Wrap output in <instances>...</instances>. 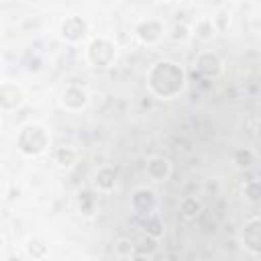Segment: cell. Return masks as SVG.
Masks as SVG:
<instances>
[{"mask_svg":"<svg viewBox=\"0 0 261 261\" xmlns=\"http://www.w3.org/2000/svg\"><path fill=\"white\" fill-rule=\"evenodd\" d=\"M165 37L173 43H184L192 37V27L186 22H173L169 29H165Z\"/></svg>","mask_w":261,"mask_h":261,"instance_id":"ac0fdd59","label":"cell"},{"mask_svg":"<svg viewBox=\"0 0 261 261\" xmlns=\"http://www.w3.org/2000/svg\"><path fill=\"white\" fill-rule=\"evenodd\" d=\"M77 157L80 155H77V151L73 147H59L53 153V163L59 169H71L77 163Z\"/></svg>","mask_w":261,"mask_h":261,"instance_id":"4fadbf2b","label":"cell"},{"mask_svg":"<svg viewBox=\"0 0 261 261\" xmlns=\"http://www.w3.org/2000/svg\"><path fill=\"white\" fill-rule=\"evenodd\" d=\"M196 71L204 77V80H218L224 73V61L220 59V55L212 49H202L196 55Z\"/></svg>","mask_w":261,"mask_h":261,"instance_id":"9c48e42d","label":"cell"},{"mask_svg":"<svg viewBox=\"0 0 261 261\" xmlns=\"http://www.w3.org/2000/svg\"><path fill=\"white\" fill-rule=\"evenodd\" d=\"M2 247H4V237L0 234V251H2Z\"/></svg>","mask_w":261,"mask_h":261,"instance_id":"d4e9b609","label":"cell"},{"mask_svg":"<svg viewBox=\"0 0 261 261\" xmlns=\"http://www.w3.org/2000/svg\"><path fill=\"white\" fill-rule=\"evenodd\" d=\"M112 251H114V257H118V259H130V257H135V243L126 237H118L114 241Z\"/></svg>","mask_w":261,"mask_h":261,"instance_id":"d6986e66","label":"cell"},{"mask_svg":"<svg viewBox=\"0 0 261 261\" xmlns=\"http://www.w3.org/2000/svg\"><path fill=\"white\" fill-rule=\"evenodd\" d=\"M145 175H147L151 181H155V184L167 181L169 175H171V161H169L167 157H163V155H153V157H149L147 163H145Z\"/></svg>","mask_w":261,"mask_h":261,"instance_id":"8fae6325","label":"cell"},{"mask_svg":"<svg viewBox=\"0 0 261 261\" xmlns=\"http://www.w3.org/2000/svg\"><path fill=\"white\" fill-rule=\"evenodd\" d=\"M243 194H245V198L249 200V202H257L259 200V179H255V177H251V179H247L245 184H243Z\"/></svg>","mask_w":261,"mask_h":261,"instance_id":"603a6c76","label":"cell"},{"mask_svg":"<svg viewBox=\"0 0 261 261\" xmlns=\"http://www.w3.org/2000/svg\"><path fill=\"white\" fill-rule=\"evenodd\" d=\"M147 90L157 100H175L188 86V73L184 65L173 59H157L145 73Z\"/></svg>","mask_w":261,"mask_h":261,"instance_id":"6da1fadb","label":"cell"},{"mask_svg":"<svg viewBox=\"0 0 261 261\" xmlns=\"http://www.w3.org/2000/svg\"><path fill=\"white\" fill-rule=\"evenodd\" d=\"M94 188L102 194H110L114 188H116V181H118V171L112 167V165H102L96 169L94 173Z\"/></svg>","mask_w":261,"mask_h":261,"instance_id":"7c38bea8","label":"cell"},{"mask_svg":"<svg viewBox=\"0 0 261 261\" xmlns=\"http://www.w3.org/2000/svg\"><path fill=\"white\" fill-rule=\"evenodd\" d=\"M116 55H118V45L110 37L98 35V37H90L86 41L84 57H86L88 65H92V67H98V69L108 67L114 63Z\"/></svg>","mask_w":261,"mask_h":261,"instance_id":"3957f363","label":"cell"},{"mask_svg":"<svg viewBox=\"0 0 261 261\" xmlns=\"http://www.w3.org/2000/svg\"><path fill=\"white\" fill-rule=\"evenodd\" d=\"M143 220V230H145V234H149V237H153V239H161L163 237V220L159 218V214L157 212H153V214H149V216H145V218H141Z\"/></svg>","mask_w":261,"mask_h":261,"instance_id":"e0dca14e","label":"cell"},{"mask_svg":"<svg viewBox=\"0 0 261 261\" xmlns=\"http://www.w3.org/2000/svg\"><path fill=\"white\" fill-rule=\"evenodd\" d=\"M51 147V133L41 122H27L16 133V149L24 157H39Z\"/></svg>","mask_w":261,"mask_h":261,"instance_id":"7a4b0ae2","label":"cell"},{"mask_svg":"<svg viewBox=\"0 0 261 261\" xmlns=\"http://www.w3.org/2000/svg\"><path fill=\"white\" fill-rule=\"evenodd\" d=\"M155 249H157V239H153V237H145L143 241H141V245H135V257H145V255H153L155 253Z\"/></svg>","mask_w":261,"mask_h":261,"instance_id":"7402d4cb","label":"cell"},{"mask_svg":"<svg viewBox=\"0 0 261 261\" xmlns=\"http://www.w3.org/2000/svg\"><path fill=\"white\" fill-rule=\"evenodd\" d=\"M0 75H2V65H0Z\"/></svg>","mask_w":261,"mask_h":261,"instance_id":"4316f807","label":"cell"},{"mask_svg":"<svg viewBox=\"0 0 261 261\" xmlns=\"http://www.w3.org/2000/svg\"><path fill=\"white\" fill-rule=\"evenodd\" d=\"M232 163H234L239 169H251L253 163H255V153H253L249 147H241V149L234 151Z\"/></svg>","mask_w":261,"mask_h":261,"instance_id":"ffe728a7","label":"cell"},{"mask_svg":"<svg viewBox=\"0 0 261 261\" xmlns=\"http://www.w3.org/2000/svg\"><path fill=\"white\" fill-rule=\"evenodd\" d=\"M192 35H196L200 41H210L216 35V27L212 22L210 16H202L196 20V24L192 27Z\"/></svg>","mask_w":261,"mask_h":261,"instance_id":"2e32d148","label":"cell"},{"mask_svg":"<svg viewBox=\"0 0 261 261\" xmlns=\"http://www.w3.org/2000/svg\"><path fill=\"white\" fill-rule=\"evenodd\" d=\"M159 2H177V0H159Z\"/></svg>","mask_w":261,"mask_h":261,"instance_id":"484cf974","label":"cell"},{"mask_svg":"<svg viewBox=\"0 0 261 261\" xmlns=\"http://www.w3.org/2000/svg\"><path fill=\"white\" fill-rule=\"evenodd\" d=\"M130 208L139 218H145L149 214H153L157 210V196L151 188L147 186H139L133 190L130 194Z\"/></svg>","mask_w":261,"mask_h":261,"instance_id":"30bf717a","label":"cell"},{"mask_svg":"<svg viewBox=\"0 0 261 261\" xmlns=\"http://www.w3.org/2000/svg\"><path fill=\"white\" fill-rule=\"evenodd\" d=\"M200 212H202V204H200L198 198H194V196H186V198L179 202V216H181L186 222L196 220V218L200 216Z\"/></svg>","mask_w":261,"mask_h":261,"instance_id":"5bb4252c","label":"cell"},{"mask_svg":"<svg viewBox=\"0 0 261 261\" xmlns=\"http://www.w3.org/2000/svg\"><path fill=\"white\" fill-rule=\"evenodd\" d=\"M59 39L69 45H80L90 39V22L80 14H67L59 22Z\"/></svg>","mask_w":261,"mask_h":261,"instance_id":"277c9868","label":"cell"},{"mask_svg":"<svg viewBox=\"0 0 261 261\" xmlns=\"http://www.w3.org/2000/svg\"><path fill=\"white\" fill-rule=\"evenodd\" d=\"M90 104V92L82 84H67L59 94V106L67 112H82Z\"/></svg>","mask_w":261,"mask_h":261,"instance_id":"8992f818","label":"cell"},{"mask_svg":"<svg viewBox=\"0 0 261 261\" xmlns=\"http://www.w3.org/2000/svg\"><path fill=\"white\" fill-rule=\"evenodd\" d=\"M241 247L245 249L247 255H251L253 259L261 257V220L257 214H251L243 226H241Z\"/></svg>","mask_w":261,"mask_h":261,"instance_id":"5b68a950","label":"cell"},{"mask_svg":"<svg viewBox=\"0 0 261 261\" xmlns=\"http://www.w3.org/2000/svg\"><path fill=\"white\" fill-rule=\"evenodd\" d=\"M165 22L161 18H143L139 20V24L135 27V37L141 45H147V47H153V45H159L165 37Z\"/></svg>","mask_w":261,"mask_h":261,"instance_id":"52a82bcc","label":"cell"},{"mask_svg":"<svg viewBox=\"0 0 261 261\" xmlns=\"http://www.w3.org/2000/svg\"><path fill=\"white\" fill-rule=\"evenodd\" d=\"M212 18V22H214V27H216V33H222V31H226L228 27H230V18H228V14L224 12V10H218L214 16H210Z\"/></svg>","mask_w":261,"mask_h":261,"instance_id":"cb8c5ba5","label":"cell"},{"mask_svg":"<svg viewBox=\"0 0 261 261\" xmlns=\"http://www.w3.org/2000/svg\"><path fill=\"white\" fill-rule=\"evenodd\" d=\"M24 251L33 259H45L49 255V245H45L41 239H29L24 245Z\"/></svg>","mask_w":261,"mask_h":261,"instance_id":"44dd1931","label":"cell"},{"mask_svg":"<svg viewBox=\"0 0 261 261\" xmlns=\"http://www.w3.org/2000/svg\"><path fill=\"white\" fill-rule=\"evenodd\" d=\"M27 102V92L20 84L16 82H2L0 80V112H16L24 106Z\"/></svg>","mask_w":261,"mask_h":261,"instance_id":"ba28073f","label":"cell"},{"mask_svg":"<svg viewBox=\"0 0 261 261\" xmlns=\"http://www.w3.org/2000/svg\"><path fill=\"white\" fill-rule=\"evenodd\" d=\"M96 208H98V198L92 190H82L77 194V210L84 214V216H94L96 214Z\"/></svg>","mask_w":261,"mask_h":261,"instance_id":"9a60e30c","label":"cell"}]
</instances>
